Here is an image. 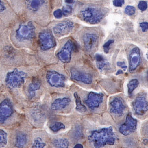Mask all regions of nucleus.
Masks as SVG:
<instances>
[{
    "label": "nucleus",
    "instance_id": "9",
    "mask_svg": "<svg viewBox=\"0 0 148 148\" xmlns=\"http://www.w3.org/2000/svg\"><path fill=\"white\" fill-rule=\"evenodd\" d=\"M47 83L52 87L63 88L66 77L64 75L53 71H48L47 74Z\"/></svg>",
    "mask_w": 148,
    "mask_h": 148
},
{
    "label": "nucleus",
    "instance_id": "29",
    "mask_svg": "<svg viewBox=\"0 0 148 148\" xmlns=\"http://www.w3.org/2000/svg\"><path fill=\"white\" fill-rule=\"evenodd\" d=\"M73 8L71 5H67L63 7L62 12L63 15L64 16H67L72 12Z\"/></svg>",
    "mask_w": 148,
    "mask_h": 148
},
{
    "label": "nucleus",
    "instance_id": "38",
    "mask_svg": "<svg viewBox=\"0 0 148 148\" xmlns=\"http://www.w3.org/2000/svg\"><path fill=\"white\" fill-rule=\"evenodd\" d=\"M123 71H122L121 70H118V72H116V75H120V74H123Z\"/></svg>",
    "mask_w": 148,
    "mask_h": 148
},
{
    "label": "nucleus",
    "instance_id": "22",
    "mask_svg": "<svg viewBox=\"0 0 148 148\" xmlns=\"http://www.w3.org/2000/svg\"><path fill=\"white\" fill-rule=\"evenodd\" d=\"M45 3V1H29L28 2V6L32 11H37Z\"/></svg>",
    "mask_w": 148,
    "mask_h": 148
},
{
    "label": "nucleus",
    "instance_id": "19",
    "mask_svg": "<svg viewBox=\"0 0 148 148\" xmlns=\"http://www.w3.org/2000/svg\"><path fill=\"white\" fill-rule=\"evenodd\" d=\"M27 135L23 132H19L16 136L15 147L16 148H24L27 144Z\"/></svg>",
    "mask_w": 148,
    "mask_h": 148
},
{
    "label": "nucleus",
    "instance_id": "16",
    "mask_svg": "<svg viewBox=\"0 0 148 148\" xmlns=\"http://www.w3.org/2000/svg\"><path fill=\"white\" fill-rule=\"evenodd\" d=\"M139 49L134 47L131 49L130 54V72L132 73L138 67L141 62Z\"/></svg>",
    "mask_w": 148,
    "mask_h": 148
},
{
    "label": "nucleus",
    "instance_id": "33",
    "mask_svg": "<svg viewBox=\"0 0 148 148\" xmlns=\"http://www.w3.org/2000/svg\"><path fill=\"white\" fill-rule=\"evenodd\" d=\"M148 22H143L140 23V26L142 28V30L143 32H146L148 30Z\"/></svg>",
    "mask_w": 148,
    "mask_h": 148
},
{
    "label": "nucleus",
    "instance_id": "35",
    "mask_svg": "<svg viewBox=\"0 0 148 148\" xmlns=\"http://www.w3.org/2000/svg\"><path fill=\"white\" fill-rule=\"evenodd\" d=\"M117 65L119 66V67H120L121 68H123L125 71L126 70V69H127V66L126 65V64H125V63L124 61H119L117 63Z\"/></svg>",
    "mask_w": 148,
    "mask_h": 148
},
{
    "label": "nucleus",
    "instance_id": "17",
    "mask_svg": "<svg viewBox=\"0 0 148 148\" xmlns=\"http://www.w3.org/2000/svg\"><path fill=\"white\" fill-rule=\"evenodd\" d=\"M71 99L68 97L59 98L55 100L51 105V109L53 111H60L69 106Z\"/></svg>",
    "mask_w": 148,
    "mask_h": 148
},
{
    "label": "nucleus",
    "instance_id": "13",
    "mask_svg": "<svg viewBox=\"0 0 148 148\" xmlns=\"http://www.w3.org/2000/svg\"><path fill=\"white\" fill-rule=\"evenodd\" d=\"M71 79L74 81L81 82L85 84H91L92 83V77L91 75L79 71L74 68L71 69Z\"/></svg>",
    "mask_w": 148,
    "mask_h": 148
},
{
    "label": "nucleus",
    "instance_id": "3",
    "mask_svg": "<svg viewBox=\"0 0 148 148\" xmlns=\"http://www.w3.org/2000/svg\"><path fill=\"white\" fill-rule=\"evenodd\" d=\"M26 76L25 73L15 69L7 74L5 82L10 88H20L24 83Z\"/></svg>",
    "mask_w": 148,
    "mask_h": 148
},
{
    "label": "nucleus",
    "instance_id": "14",
    "mask_svg": "<svg viewBox=\"0 0 148 148\" xmlns=\"http://www.w3.org/2000/svg\"><path fill=\"white\" fill-rule=\"evenodd\" d=\"M74 27L73 22L70 20H65L56 24L53 29V31L57 35H66L71 32Z\"/></svg>",
    "mask_w": 148,
    "mask_h": 148
},
{
    "label": "nucleus",
    "instance_id": "7",
    "mask_svg": "<svg viewBox=\"0 0 148 148\" xmlns=\"http://www.w3.org/2000/svg\"><path fill=\"white\" fill-rule=\"evenodd\" d=\"M137 125V121L133 118L131 114H128L126 116V120L124 123L120 126L119 131L121 134L127 136L134 133L136 131Z\"/></svg>",
    "mask_w": 148,
    "mask_h": 148
},
{
    "label": "nucleus",
    "instance_id": "39",
    "mask_svg": "<svg viewBox=\"0 0 148 148\" xmlns=\"http://www.w3.org/2000/svg\"><path fill=\"white\" fill-rule=\"evenodd\" d=\"M66 3H74V1H65Z\"/></svg>",
    "mask_w": 148,
    "mask_h": 148
},
{
    "label": "nucleus",
    "instance_id": "24",
    "mask_svg": "<svg viewBox=\"0 0 148 148\" xmlns=\"http://www.w3.org/2000/svg\"><path fill=\"white\" fill-rule=\"evenodd\" d=\"M8 144V133L4 130H0V148H3Z\"/></svg>",
    "mask_w": 148,
    "mask_h": 148
},
{
    "label": "nucleus",
    "instance_id": "2",
    "mask_svg": "<svg viewBox=\"0 0 148 148\" xmlns=\"http://www.w3.org/2000/svg\"><path fill=\"white\" fill-rule=\"evenodd\" d=\"M81 16L84 20L90 24L99 22L104 17V14L99 9L89 7L84 9L81 12Z\"/></svg>",
    "mask_w": 148,
    "mask_h": 148
},
{
    "label": "nucleus",
    "instance_id": "8",
    "mask_svg": "<svg viewBox=\"0 0 148 148\" xmlns=\"http://www.w3.org/2000/svg\"><path fill=\"white\" fill-rule=\"evenodd\" d=\"M75 48L76 46L74 42L72 40H68L57 53V57L62 62L65 63L70 62L71 61L72 52Z\"/></svg>",
    "mask_w": 148,
    "mask_h": 148
},
{
    "label": "nucleus",
    "instance_id": "34",
    "mask_svg": "<svg viewBox=\"0 0 148 148\" xmlns=\"http://www.w3.org/2000/svg\"><path fill=\"white\" fill-rule=\"evenodd\" d=\"M125 3L124 1H120V0H116L113 1V4L114 6L118 7H121Z\"/></svg>",
    "mask_w": 148,
    "mask_h": 148
},
{
    "label": "nucleus",
    "instance_id": "25",
    "mask_svg": "<svg viewBox=\"0 0 148 148\" xmlns=\"http://www.w3.org/2000/svg\"><path fill=\"white\" fill-rule=\"evenodd\" d=\"M139 84V82L138 79H133L130 81L127 84L128 92L130 94H132L133 91L136 89Z\"/></svg>",
    "mask_w": 148,
    "mask_h": 148
},
{
    "label": "nucleus",
    "instance_id": "15",
    "mask_svg": "<svg viewBox=\"0 0 148 148\" xmlns=\"http://www.w3.org/2000/svg\"><path fill=\"white\" fill-rule=\"evenodd\" d=\"M110 112L112 114L121 116L124 114L126 105L124 100L121 97H116L110 103Z\"/></svg>",
    "mask_w": 148,
    "mask_h": 148
},
{
    "label": "nucleus",
    "instance_id": "26",
    "mask_svg": "<svg viewBox=\"0 0 148 148\" xmlns=\"http://www.w3.org/2000/svg\"><path fill=\"white\" fill-rule=\"evenodd\" d=\"M50 130L54 132H57L61 130H64L65 128V126L63 123L61 122H56L54 124L51 125L49 126Z\"/></svg>",
    "mask_w": 148,
    "mask_h": 148
},
{
    "label": "nucleus",
    "instance_id": "11",
    "mask_svg": "<svg viewBox=\"0 0 148 148\" xmlns=\"http://www.w3.org/2000/svg\"><path fill=\"white\" fill-rule=\"evenodd\" d=\"M103 94L102 93L90 92L88 94L84 100V103L91 110L99 107L103 101Z\"/></svg>",
    "mask_w": 148,
    "mask_h": 148
},
{
    "label": "nucleus",
    "instance_id": "18",
    "mask_svg": "<svg viewBox=\"0 0 148 148\" xmlns=\"http://www.w3.org/2000/svg\"><path fill=\"white\" fill-rule=\"evenodd\" d=\"M41 83L38 78H34L32 79L31 83L29 84L28 88V96L30 99H32L35 97L36 91L40 88Z\"/></svg>",
    "mask_w": 148,
    "mask_h": 148
},
{
    "label": "nucleus",
    "instance_id": "12",
    "mask_svg": "<svg viewBox=\"0 0 148 148\" xmlns=\"http://www.w3.org/2000/svg\"><path fill=\"white\" fill-rule=\"evenodd\" d=\"M84 48L88 52L90 53L95 50L98 42V37L96 34L88 33L83 37Z\"/></svg>",
    "mask_w": 148,
    "mask_h": 148
},
{
    "label": "nucleus",
    "instance_id": "28",
    "mask_svg": "<svg viewBox=\"0 0 148 148\" xmlns=\"http://www.w3.org/2000/svg\"><path fill=\"white\" fill-rule=\"evenodd\" d=\"M125 13L128 15H133L135 14L136 12V9L134 7L131 5H128L125 8Z\"/></svg>",
    "mask_w": 148,
    "mask_h": 148
},
{
    "label": "nucleus",
    "instance_id": "30",
    "mask_svg": "<svg viewBox=\"0 0 148 148\" xmlns=\"http://www.w3.org/2000/svg\"><path fill=\"white\" fill-rule=\"evenodd\" d=\"M114 42V40H109L103 45V50L106 53H109L110 49V46Z\"/></svg>",
    "mask_w": 148,
    "mask_h": 148
},
{
    "label": "nucleus",
    "instance_id": "31",
    "mask_svg": "<svg viewBox=\"0 0 148 148\" xmlns=\"http://www.w3.org/2000/svg\"><path fill=\"white\" fill-rule=\"evenodd\" d=\"M138 7L140 10L142 11H144L146 10V9L148 8V3L145 1H141L138 3Z\"/></svg>",
    "mask_w": 148,
    "mask_h": 148
},
{
    "label": "nucleus",
    "instance_id": "21",
    "mask_svg": "<svg viewBox=\"0 0 148 148\" xmlns=\"http://www.w3.org/2000/svg\"><path fill=\"white\" fill-rule=\"evenodd\" d=\"M52 145L56 148H68L69 141L65 138H59L53 140Z\"/></svg>",
    "mask_w": 148,
    "mask_h": 148
},
{
    "label": "nucleus",
    "instance_id": "27",
    "mask_svg": "<svg viewBox=\"0 0 148 148\" xmlns=\"http://www.w3.org/2000/svg\"><path fill=\"white\" fill-rule=\"evenodd\" d=\"M46 144L40 137H38L34 140L31 148H44Z\"/></svg>",
    "mask_w": 148,
    "mask_h": 148
},
{
    "label": "nucleus",
    "instance_id": "4",
    "mask_svg": "<svg viewBox=\"0 0 148 148\" xmlns=\"http://www.w3.org/2000/svg\"><path fill=\"white\" fill-rule=\"evenodd\" d=\"M35 27L32 22H29L26 24H22L19 26L16 31L15 37L20 41L30 40L35 36Z\"/></svg>",
    "mask_w": 148,
    "mask_h": 148
},
{
    "label": "nucleus",
    "instance_id": "32",
    "mask_svg": "<svg viewBox=\"0 0 148 148\" xmlns=\"http://www.w3.org/2000/svg\"><path fill=\"white\" fill-rule=\"evenodd\" d=\"M54 16L56 18L60 19L62 17L63 13L62 12V10L60 9H58L57 10H56V11H54V13H53Z\"/></svg>",
    "mask_w": 148,
    "mask_h": 148
},
{
    "label": "nucleus",
    "instance_id": "5",
    "mask_svg": "<svg viewBox=\"0 0 148 148\" xmlns=\"http://www.w3.org/2000/svg\"><path fill=\"white\" fill-rule=\"evenodd\" d=\"M39 45L43 51H47L56 46V40L51 32L47 31L40 33Z\"/></svg>",
    "mask_w": 148,
    "mask_h": 148
},
{
    "label": "nucleus",
    "instance_id": "36",
    "mask_svg": "<svg viewBox=\"0 0 148 148\" xmlns=\"http://www.w3.org/2000/svg\"><path fill=\"white\" fill-rule=\"evenodd\" d=\"M5 10V6L3 3V2L0 1V12H3Z\"/></svg>",
    "mask_w": 148,
    "mask_h": 148
},
{
    "label": "nucleus",
    "instance_id": "1",
    "mask_svg": "<svg viewBox=\"0 0 148 148\" xmlns=\"http://www.w3.org/2000/svg\"><path fill=\"white\" fill-rule=\"evenodd\" d=\"M88 140L94 148H102L107 145H114L116 136L113 127L110 126L91 131Z\"/></svg>",
    "mask_w": 148,
    "mask_h": 148
},
{
    "label": "nucleus",
    "instance_id": "10",
    "mask_svg": "<svg viewBox=\"0 0 148 148\" xmlns=\"http://www.w3.org/2000/svg\"><path fill=\"white\" fill-rule=\"evenodd\" d=\"M132 106L135 114L138 116H143L148 111V101L143 95L137 96L132 103Z\"/></svg>",
    "mask_w": 148,
    "mask_h": 148
},
{
    "label": "nucleus",
    "instance_id": "20",
    "mask_svg": "<svg viewBox=\"0 0 148 148\" xmlns=\"http://www.w3.org/2000/svg\"><path fill=\"white\" fill-rule=\"evenodd\" d=\"M95 59L96 61V64L98 68L103 70L105 69H107L110 64L108 61L106 60L103 56L101 54H97L95 56Z\"/></svg>",
    "mask_w": 148,
    "mask_h": 148
},
{
    "label": "nucleus",
    "instance_id": "37",
    "mask_svg": "<svg viewBox=\"0 0 148 148\" xmlns=\"http://www.w3.org/2000/svg\"><path fill=\"white\" fill-rule=\"evenodd\" d=\"M74 148H84V147L81 144H77L75 146Z\"/></svg>",
    "mask_w": 148,
    "mask_h": 148
},
{
    "label": "nucleus",
    "instance_id": "23",
    "mask_svg": "<svg viewBox=\"0 0 148 148\" xmlns=\"http://www.w3.org/2000/svg\"><path fill=\"white\" fill-rule=\"evenodd\" d=\"M74 97L76 101V110L81 112H85L86 111V108L84 105L82 104L81 98L77 92L74 93Z\"/></svg>",
    "mask_w": 148,
    "mask_h": 148
},
{
    "label": "nucleus",
    "instance_id": "6",
    "mask_svg": "<svg viewBox=\"0 0 148 148\" xmlns=\"http://www.w3.org/2000/svg\"><path fill=\"white\" fill-rule=\"evenodd\" d=\"M14 113L12 102L8 98H5L0 103V123L3 124Z\"/></svg>",
    "mask_w": 148,
    "mask_h": 148
}]
</instances>
